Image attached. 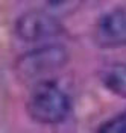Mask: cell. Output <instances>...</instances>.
<instances>
[{"instance_id":"1","label":"cell","mask_w":126,"mask_h":133,"mask_svg":"<svg viewBox=\"0 0 126 133\" xmlns=\"http://www.w3.org/2000/svg\"><path fill=\"white\" fill-rule=\"evenodd\" d=\"M27 114L41 124H59L70 114V98L56 83L40 80L27 98Z\"/></svg>"},{"instance_id":"2","label":"cell","mask_w":126,"mask_h":133,"mask_svg":"<svg viewBox=\"0 0 126 133\" xmlns=\"http://www.w3.org/2000/svg\"><path fill=\"white\" fill-rule=\"evenodd\" d=\"M68 62V51L59 44H46L23 53L15 61V73L21 80H41Z\"/></svg>"},{"instance_id":"3","label":"cell","mask_w":126,"mask_h":133,"mask_svg":"<svg viewBox=\"0 0 126 133\" xmlns=\"http://www.w3.org/2000/svg\"><path fill=\"white\" fill-rule=\"evenodd\" d=\"M14 30L21 41L41 42L61 35L62 26L59 17L47 12L46 9H34L18 17L14 24Z\"/></svg>"},{"instance_id":"4","label":"cell","mask_w":126,"mask_h":133,"mask_svg":"<svg viewBox=\"0 0 126 133\" xmlns=\"http://www.w3.org/2000/svg\"><path fill=\"white\" fill-rule=\"evenodd\" d=\"M94 41L102 49L126 45V6L111 9L97 20Z\"/></svg>"},{"instance_id":"5","label":"cell","mask_w":126,"mask_h":133,"mask_svg":"<svg viewBox=\"0 0 126 133\" xmlns=\"http://www.w3.org/2000/svg\"><path fill=\"white\" fill-rule=\"evenodd\" d=\"M99 77L106 89L126 98V64L117 62L106 65L105 68H102Z\"/></svg>"},{"instance_id":"6","label":"cell","mask_w":126,"mask_h":133,"mask_svg":"<svg viewBox=\"0 0 126 133\" xmlns=\"http://www.w3.org/2000/svg\"><path fill=\"white\" fill-rule=\"evenodd\" d=\"M84 0H41L43 9L56 17L70 15L82 5Z\"/></svg>"},{"instance_id":"7","label":"cell","mask_w":126,"mask_h":133,"mask_svg":"<svg viewBox=\"0 0 126 133\" xmlns=\"http://www.w3.org/2000/svg\"><path fill=\"white\" fill-rule=\"evenodd\" d=\"M97 130L102 133H126V110L105 121Z\"/></svg>"}]
</instances>
